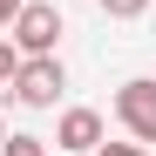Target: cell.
I'll return each instance as SVG.
<instances>
[{"label": "cell", "mask_w": 156, "mask_h": 156, "mask_svg": "<svg viewBox=\"0 0 156 156\" xmlns=\"http://www.w3.org/2000/svg\"><path fill=\"white\" fill-rule=\"evenodd\" d=\"M102 143H109V129H102L95 109H61V122H55V149L61 156H95Z\"/></svg>", "instance_id": "obj_4"}, {"label": "cell", "mask_w": 156, "mask_h": 156, "mask_svg": "<svg viewBox=\"0 0 156 156\" xmlns=\"http://www.w3.org/2000/svg\"><path fill=\"white\" fill-rule=\"evenodd\" d=\"M95 156H149V149H143V143H102Z\"/></svg>", "instance_id": "obj_7"}, {"label": "cell", "mask_w": 156, "mask_h": 156, "mask_svg": "<svg viewBox=\"0 0 156 156\" xmlns=\"http://www.w3.org/2000/svg\"><path fill=\"white\" fill-rule=\"evenodd\" d=\"M115 122L136 143H156V82L149 75H129V82L115 88Z\"/></svg>", "instance_id": "obj_2"}, {"label": "cell", "mask_w": 156, "mask_h": 156, "mask_svg": "<svg viewBox=\"0 0 156 156\" xmlns=\"http://www.w3.org/2000/svg\"><path fill=\"white\" fill-rule=\"evenodd\" d=\"M102 14H109V20H143L149 0H102Z\"/></svg>", "instance_id": "obj_5"}, {"label": "cell", "mask_w": 156, "mask_h": 156, "mask_svg": "<svg viewBox=\"0 0 156 156\" xmlns=\"http://www.w3.org/2000/svg\"><path fill=\"white\" fill-rule=\"evenodd\" d=\"M7 156H48V149H41V136H27V129H14V136H7Z\"/></svg>", "instance_id": "obj_6"}, {"label": "cell", "mask_w": 156, "mask_h": 156, "mask_svg": "<svg viewBox=\"0 0 156 156\" xmlns=\"http://www.w3.org/2000/svg\"><path fill=\"white\" fill-rule=\"evenodd\" d=\"M55 156H61V149H55Z\"/></svg>", "instance_id": "obj_8"}, {"label": "cell", "mask_w": 156, "mask_h": 156, "mask_svg": "<svg viewBox=\"0 0 156 156\" xmlns=\"http://www.w3.org/2000/svg\"><path fill=\"white\" fill-rule=\"evenodd\" d=\"M7 34L27 48V55H55V41L68 34V20L55 14V0H27V7H20V20H14Z\"/></svg>", "instance_id": "obj_3"}, {"label": "cell", "mask_w": 156, "mask_h": 156, "mask_svg": "<svg viewBox=\"0 0 156 156\" xmlns=\"http://www.w3.org/2000/svg\"><path fill=\"white\" fill-rule=\"evenodd\" d=\"M61 88H68V68H61L55 55H27L7 95L20 102V109H55V102H61Z\"/></svg>", "instance_id": "obj_1"}]
</instances>
